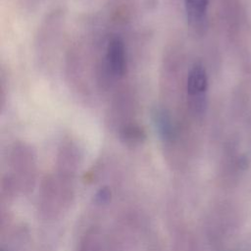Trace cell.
<instances>
[{
  "label": "cell",
  "mask_w": 251,
  "mask_h": 251,
  "mask_svg": "<svg viewBox=\"0 0 251 251\" xmlns=\"http://www.w3.org/2000/svg\"><path fill=\"white\" fill-rule=\"evenodd\" d=\"M106 63L110 73L116 77H122L126 71V55L124 41L119 36H114L108 43Z\"/></svg>",
  "instance_id": "cell-1"
},
{
  "label": "cell",
  "mask_w": 251,
  "mask_h": 251,
  "mask_svg": "<svg viewBox=\"0 0 251 251\" xmlns=\"http://www.w3.org/2000/svg\"><path fill=\"white\" fill-rule=\"evenodd\" d=\"M208 87V77L205 68L201 64H195L189 71L186 89L189 96L203 100Z\"/></svg>",
  "instance_id": "cell-2"
},
{
  "label": "cell",
  "mask_w": 251,
  "mask_h": 251,
  "mask_svg": "<svg viewBox=\"0 0 251 251\" xmlns=\"http://www.w3.org/2000/svg\"><path fill=\"white\" fill-rule=\"evenodd\" d=\"M184 3L189 23L195 27L203 26L209 0H184Z\"/></svg>",
  "instance_id": "cell-3"
},
{
  "label": "cell",
  "mask_w": 251,
  "mask_h": 251,
  "mask_svg": "<svg viewBox=\"0 0 251 251\" xmlns=\"http://www.w3.org/2000/svg\"><path fill=\"white\" fill-rule=\"evenodd\" d=\"M152 120L159 135L164 139H170L174 135V126L169 114L160 108L152 112Z\"/></svg>",
  "instance_id": "cell-4"
},
{
  "label": "cell",
  "mask_w": 251,
  "mask_h": 251,
  "mask_svg": "<svg viewBox=\"0 0 251 251\" xmlns=\"http://www.w3.org/2000/svg\"><path fill=\"white\" fill-rule=\"evenodd\" d=\"M121 137L125 140L126 143L136 144L142 141V139L145 137V133L142 128H140L138 126L135 125H129L125 126L121 131Z\"/></svg>",
  "instance_id": "cell-5"
},
{
  "label": "cell",
  "mask_w": 251,
  "mask_h": 251,
  "mask_svg": "<svg viewBox=\"0 0 251 251\" xmlns=\"http://www.w3.org/2000/svg\"><path fill=\"white\" fill-rule=\"evenodd\" d=\"M109 197H110V192L106 188L101 189L97 194V199L99 202H106L109 199Z\"/></svg>",
  "instance_id": "cell-6"
}]
</instances>
